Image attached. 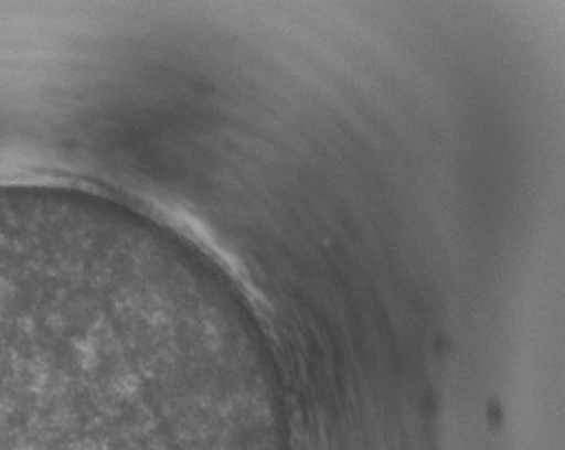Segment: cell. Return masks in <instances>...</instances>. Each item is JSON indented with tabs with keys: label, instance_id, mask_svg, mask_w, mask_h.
Returning a JSON list of instances; mask_svg holds the SVG:
<instances>
[{
	"label": "cell",
	"instance_id": "6da1fadb",
	"mask_svg": "<svg viewBox=\"0 0 565 450\" xmlns=\"http://www.w3.org/2000/svg\"><path fill=\"white\" fill-rule=\"evenodd\" d=\"M0 450H227L198 389L114 329L0 313Z\"/></svg>",
	"mask_w": 565,
	"mask_h": 450
},
{
	"label": "cell",
	"instance_id": "7a4b0ae2",
	"mask_svg": "<svg viewBox=\"0 0 565 450\" xmlns=\"http://www.w3.org/2000/svg\"><path fill=\"white\" fill-rule=\"evenodd\" d=\"M115 207H117V206H115ZM117 210H118V207H117ZM118 212H122V210H118ZM122 213H126V212H122ZM126 215H128L129 218H132V216L129 215V213H126ZM132 221H135V218H132ZM135 222H137V221H135ZM137 224L140 225V227H143V225H141L140 222H137ZM143 229H146V227H143ZM147 233H149V231H147ZM149 235H151V233H149Z\"/></svg>",
	"mask_w": 565,
	"mask_h": 450
}]
</instances>
